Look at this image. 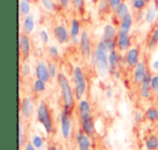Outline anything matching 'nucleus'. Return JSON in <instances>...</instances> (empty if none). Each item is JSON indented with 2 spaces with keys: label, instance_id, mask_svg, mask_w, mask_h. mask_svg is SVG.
Listing matches in <instances>:
<instances>
[{
  "label": "nucleus",
  "instance_id": "obj_41",
  "mask_svg": "<svg viewBox=\"0 0 158 150\" xmlns=\"http://www.w3.org/2000/svg\"><path fill=\"white\" fill-rule=\"evenodd\" d=\"M151 88L154 94L158 93V73H155V74H153V76H152Z\"/></svg>",
  "mask_w": 158,
  "mask_h": 150
},
{
  "label": "nucleus",
  "instance_id": "obj_33",
  "mask_svg": "<svg viewBox=\"0 0 158 150\" xmlns=\"http://www.w3.org/2000/svg\"><path fill=\"white\" fill-rule=\"evenodd\" d=\"M97 7L98 11L101 14H107L110 11V6L108 0H98L97 1Z\"/></svg>",
  "mask_w": 158,
  "mask_h": 150
},
{
  "label": "nucleus",
  "instance_id": "obj_35",
  "mask_svg": "<svg viewBox=\"0 0 158 150\" xmlns=\"http://www.w3.org/2000/svg\"><path fill=\"white\" fill-rule=\"evenodd\" d=\"M149 71L152 73H158V49H155V52L153 53L149 61Z\"/></svg>",
  "mask_w": 158,
  "mask_h": 150
},
{
  "label": "nucleus",
  "instance_id": "obj_46",
  "mask_svg": "<svg viewBox=\"0 0 158 150\" xmlns=\"http://www.w3.org/2000/svg\"><path fill=\"white\" fill-rule=\"evenodd\" d=\"M23 149H24V150H37L33 145H31V141H27L26 145L24 146V148H23Z\"/></svg>",
  "mask_w": 158,
  "mask_h": 150
},
{
  "label": "nucleus",
  "instance_id": "obj_38",
  "mask_svg": "<svg viewBox=\"0 0 158 150\" xmlns=\"http://www.w3.org/2000/svg\"><path fill=\"white\" fill-rule=\"evenodd\" d=\"M40 3L47 12H53L56 9V3L54 0H40Z\"/></svg>",
  "mask_w": 158,
  "mask_h": 150
},
{
  "label": "nucleus",
  "instance_id": "obj_48",
  "mask_svg": "<svg viewBox=\"0 0 158 150\" xmlns=\"http://www.w3.org/2000/svg\"><path fill=\"white\" fill-rule=\"evenodd\" d=\"M152 3H153L156 8H158V0H152Z\"/></svg>",
  "mask_w": 158,
  "mask_h": 150
},
{
  "label": "nucleus",
  "instance_id": "obj_5",
  "mask_svg": "<svg viewBox=\"0 0 158 150\" xmlns=\"http://www.w3.org/2000/svg\"><path fill=\"white\" fill-rule=\"evenodd\" d=\"M60 134L64 140H69L73 136V111L62 109L59 117Z\"/></svg>",
  "mask_w": 158,
  "mask_h": 150
},
{
  "label": "nucleus",
  "instance_id": "obj_11",
  "mask_svg": "<svg viewBox=\"0 0 158 150\" xmlns=\"http://www.w3.org/2000/svg\"><path fill=\"white\" fill-rule=\"evenodd\" d=\"M52 34L54 37L55 42L60 45H65L67 42H70V35L69 31L67 29V27L62 23L55 24L52 29Z\"/></svg>",
  "mask_w": 158,
  "mask_h": 150
},
{
  "label": "nucleus",
  "instance_id": "obj_1",
  "mask_svg": "<svg viewBox=\"0 0 158 150\" xmlns=\"http://www.w3.org/2000/svg\"><path fill=\"white\" fill-rule=\"evenodd\" d=\"M108 53L110 50L106 44L104 42V40L100 39L94 47L91 62L97 74L102 78L108 76L110 73V64H108Z\"/></svg>",
  "mask_w": 158,
  "mask_h": 150
},
{
  "label": "nucleus",
  "instance_id": "obj_29",
  "mask_svg": "<svg viewBox=\"0 0 158 150\" xmlns=\"http://www.w3.org/2000/svg\"><path fill=\"white\" fill-rule=\"evenodd\" d=\"M31 143V145L36 148L37 150H44V146H46V139L39 134H33L31 135V138L29 140Z\"/></svg>",
  "mask_w": 158,
  "mask_h": 150
},
{
  "label": "nucleus",
  "instance_id": "obj_30",
  "mask_svg": "<svg viewBox=\"0 0 158 150\" xmlns=\"http://www.w3.org/2000/svg\"><path fill=\"white\" fill-rule=\"evenodd\" d=\"M18 141H19V147H20L21 149L24 148V146L26 145V143H27L26 135H25V130H24V126H23V122H22V119H21V117H20V120H19Z\"/></svg>",
  "mask_w": 158,
  "mask_h": 150
},
{
  "label": "nucleus",
  "instance_id": "obj_8",
  "mask_svg": "<svg viewBox=\"0 0 158 150\" xmlns=\"http://www.w3.org/2000/svg\"><path fill=\"white\" fill-rule=\"evenodd\" d=\"M19 50L22 61H27L31 55V40L29 35L21 32L19 36Z\"/></svg>",
  "mask_w": 158,
  "mask_h": 150
},
{
  "label": "nucleus",
  "instance_id": "obj_17",
  "mask_svg": "<svg viewBox=\"0 0 158 150\" xmlns=\"http://www.w3.org/2000/svg\"><path fill=\"white\" fill-rule=\"evenodd\" d=\"M116 44H117V50L119 52H123V53L127 52L132 47V39L130 34L118 32L116 37Z\"/></svg>",
  "mask_w": 158,
  "mask_h": 150
},
{
  "label": "nucleus",
  "instance_id": "obj_18",
  "mask_svg": "<svg viewBox=\"0 0 158 150\" xmlns=\"http://www.w3.org/2000/svg\"><path fill=\"white\" fill-rule=\"evenodd\" d=\"M158 19V8H156L153 3H149L145 11L143 12V20L147 25H153Z\"/></svg>",
  "mask_w": 158,
  "mask_h": 150
},
{
  "label": "nucleus",
  "instance_id": "obj_15",
  "mask_svg": "<svg viewBox=\"0 0 158 150\" xmlns=\"http://www.w3.org/2000/svg\"><path fill=\"white\" fill-rule=\"evenodd\" d=\"M126 58V62H127V68H131L133 70L136 66V64L141 61L140 55H141V49L138 46H132L127 52L123 53Z\"/></svg>",
  "mask_w": 158,
  "mask_h": 150
},
{
  "label": "nucleus",
  "instance_id": "obj_21",
  "mask_svg": "<svg viewBox=\"0 0 158 150\" xmlns=\"http://www.w3.org/2000/svg\"><path fill=\"white\" fill-rule=\"evenodd\" d=\"M133 23H134V16L130 12L129 14H127L125 18L120 20V23H119V26H118V32L130 34L132 26H133Z\"/></svg>",
  "mask_w": 158,
  "mask_h": 150
},
{
  "label": "nucleus",
  "instance_id": "obj_2",
  "mask_svg": "<svg viewBox=\"0 0 158 150\" xmlns=\"http://www.w3.org/2000/svg\"><path fill=\"white\" fill-rule=\"evenodd\" d=\"M57 86L60 89V95L63 102V109L73 111L76 107V98H75L74 87L72 86L67 75L60 72L56 77Z\"/></svg>",
  "mask_w": 158,
  "mask_h": 150
},
{
  "label": "nucleus",
  "instance_id": "obj_27",
  "mask_svg": "<svg viewBox=\"0 0 158 150\" xmlns=\"http://www.w3.org/2000/svg\"><path fill=\"white\" fill-rule=\"evenodd\" d=\"M113 12H114V15L116 16L118 20H121V19L125 18L127 14L130 13V7L127 1H123V2L121 3V5H119Z\"/></svg>",
  "mask_w": 158,
  "mask_h": 150
},
{
  "label": "nucleus",
  "instance_id": "obj_19",
  "mask_svg": "<svg viewBox=\"0 0 158 150\" xmlns=\"http://www.w3.org/2000/svg\"><path fill=\"white\" fill-rule=\"evenodd\" d=\"M22 32L27 35H31L36 29V20L34 14H29L22 19Z\"/></svg>",
  "mask_w": 158,
  "mask_h": 150
},
{
  "label": "nucleus",
  "instance_id": "obj_50",
  "mask_svg": "<svg viewBox=\"0 0 158 150\" xmlns=\"http://www.w3.org/2000/svg\"><path fill=\"white\" fill-rule=\"evenodd\" d=\"M155 130H156V133L158 134V123H156V126H155Z\"/></svg>",
  "mask_w": 158,
  "mask_h": 150
},
{
  "label": "nucleus",
  "instance_id": "obj_24",
  "mask_svg": "<svg viewBox=\"0 0 158 150\" xmlns=\"http://www.w3.org/2000/svg\"><path fill=\"white\" fill-rule=\"evenodd\" d=\"M145 120L149 123L156 124L158 123V108L155 106H149L144 111Z\"/></svg>",
  "mask_w": 158,
  "mask_h": 150
},
{
  "label": "nucleus",
  "instance_id": "obj_44",
  "mask_svg": "<svg viewBox=\"0 0 158 150\" xmlns=\"http://www.w3.org/2000/svg\"><path fill=\"white\" fill-rule=\"evenodd\" d=\"M104 95H105V97L106 98H112L113 97V95H114V91H113V88L112 87H110V86H107L105 89H104Z\"/></svg>",
  "mask_w": 158,
  "mask_h": 150
},
{
  "label": "nucleus",
  "instance_id": "obj_36",
  "mask_svg": "<svg viewBox=\"0 0 158 150\" xmlns=\"http://www.w3.org/2000/svg\"><path fill=\"white\" fill-rule=\"evenodd\" d=\"M38 37H39V40L44 46H47L49 45V42H50V34L47 31L44 27H41L39 29V33H38Z\"/></svg>",
  "mask_w": 158,
  "mask_h": 150
},
{
  "label": "nucleus",
  "instance_id": "obj_6",
  "mask_svg": "<svg viewBox=\"0 0 158 150\" xmlns=\"http://www.w3.org/2000/svg\"><path fill=\"white\" fill-rule=\"evenodd\" d=\"M37 102L33 95L25 96L21 99L20 102V117L24 121H28L34 117L36 112Z\"/></svg>",
  "mask_w": 158,
  "mask_h": 150
},
{
  "label": "nucleus",
  "instance_id": "obj_49",
  "mask_svg": "<svg viewBox=\"0 0 158 150\" xmlns=\"http://www.w3.org/2000/svg\"><path fill=\"white\" fill-rule=\"evenodd\" d=\"M123 83H125L126 87H129V83H130L129 80H123Z\"/></svg>",
  "mask_w": 158,
  "mask_h": 150
},
{
  "label": "nucleus",
  "instance_id": "obj_47",
  "mask_svg": "<svg viewBox=\"0 0 158 150\" xmlns=\"http://www.w3.org/2000/svg\"><path fill=\"white\" fill-rule=\"evenodd\" d=\"M47 150H59V146L55 143H50L47 148Z\"/></svg>",
  "mask_w": 158,
  "mask_h": 150
},
{
  "label": "nucleus",
  "instance_id": "obj_45",
  "mask_svg": "<svg viewBox=\"0 0 158 150\" xmlns=\"http://www.w3.org/2000/svg\"><path fill=\"white\" fill-rule=\"evenodd\" d=\"M110 74L112 75V76H113L114 78L118 80V78H120V76H121V71H120V68H117V70L112 71V72H110Z\"/></svg>",
  "mask_w": 158,
  "mask_h": 150
},
{
  "label": "nucleus",
  "instance_id": "obj_28",
  "mask_svg": "<svg viewBox=\"0 0 158 150\" xmlns=\"http://www.w3.org/2000/svg\"><path fill=\"white\" fill-rule=\"evenodd\" d=\"M19 12L21 16H26L31 13V0H20L19 2Z\"/></svg>",
  "mask_w": 158,
  "mask_h": 150
},
{
  "label": "nucleus",
  "instance_id": "obj_14",
  "mask_svg": "<svg viewBox=\"0 0 158 150\" xmlns=\"http://www.w3.org/2000/svg\"><path fill=\"white\" fill-rule=\"evenodd\" d=\"M34 73H35V78L44 81V82H46L47 84L51 81L50 74H49L48 62H47L46 60L41 59V60H38V61L36 62Z\"/></svg>",
  "mask_w": 158,
  "mask_h": 150
},
{
  "label": "nucleus",
  "instance_id": "obj_52",
  "mask_svg": "<svg viewBox=\"0 0 158 150\" xmlns=\"http://www.w3.org/2000/svg\"><path fill=\"white\" fill-rule=\"evenodd\" d=\"M145 1H146V2H147V3H148V5H149V3H151V1H152V0H145Z\"/></svg>",
  "mask_w": 158,
  "mask_h": 150
},
{
  "label": "nucleus",
  "instance_id": "obj_37",
  "mask_svg": "<svg viewBox=\"0 0 158 150\" xmlns=\"http://www.w3.org/2000/svg\"><path fill=\"white\" fill-rule=\"evenodd\" d=\"M31 71H33V68H31V63L27 61H22V63H21V75L24 77H28L31 75Z\"/></svg>",
  "mask_w": 158,
  "mask_h": 150
},
{
  "label": "nucleus",
  "instance_id": "obj_26",
  "mask_svg": "<svg viewBox=\"0 0 158 150\" xmlns=\"http://www.w3.org/2000/svg\"><path fill=\"white\" fill-rule=\"evenodd\" d=\"M31 91L35 95H41V94L46 93L47 90V83L44 82L41 80H38V78H35L31 82Z\"/></svg>",
  "mask_w": 158,
  "mask_h": 150
},
{
  "label": "nucleus",
  "instance_id": "obj_34",
  "mask_svg": "<svg viewBox=\"0 0 158 150\" xmlns=\"http://www.w3.org/2000/svg\"><path fill=\"white\" fill-rule=\"evenodd\" d=\"M47 52H48V55L51 59V61H56V60L60 59V50L55 45H49Z\"/></svg>",
  "mask_w": 158,
  "mask_h": 150
},
{
  "label": "nucleus",
  "instance_id": "obj_25",
  "mask_svg": "<svg viewBox=\"0 0 158 150\" xmlns=\"http://www.w3.org/2000/svg\"><path fill=\"white\" fill-rule=\"evenodd\" d=\"M119 55H120V53L117 49L110 51V53H108V64H110V72L120 68L119 66Z\"/></svg>",
  "mask_w": 158,
  "mask_h": 150
},
{
  "label": "nucleus",
  "instance_id": "obj_42",
  "mask_svg": "<svg viewBox=\"0 0 158 150\" xmlns=\"http://www.w3.org/2000/svg\"><path fill=\"white\" fill-rule=\"evenodd\" d=\"M110 1V9L114 11L115 9H116L117 7H118L119 5H121V3L125 1V0H108Z\"/></svg>",
  "mask_w": 158,
  "mask_h": 150
},
{
  "label": "nucleus",
  "instance_id": "obj_10",
  "mask_svg": "<svg viewBox=\"0 0 158 150\" xmlns=\"http://www.w3.org/2000/svg\"><path fill=\"white\" fill-rule=\"evenodd\" d=\"M74 138L78 150H93L92 137L85 134L80 128L75 132Z\"/></svg>",
  "mask_w": 158,
  "mask_h": 150
},
{
  "label": "nucleus",
  "instance_id": "obj_7",
  "mask_svg": "<svg viewBox=\"0 0 158 150\" xmlns=\"http://www.w3.org/2000/svg\"><path fill=\"white\" fill-rule=\"evenodd\" d=\"M78 47H79V51H80L82 57L87 60H91L94 49L92 48V42H91L90 34H89L88 29H82Z\"/></svg>",
  "mask_w": 158,
  "mask_h": 150
},
{
  "label": "nucleus",
  "instance_id": "obj_12",
  "mask_svg": "<svg viewBox=\"0 0 158 150\" xmlns=\"http://www.w3.org/2000/svg\"><path fill=\"white\" fill-rule=\"evenodd\" d=\"M81 21L78 18L74 16L70 20V25H69V35H70V42L73 46L78 47L79 42H80V35H81Z\"/></svg>",
  "mask_w": 158,
  "mask_h": 150
},
{
  "label": "nucleus",
  "instance_id": "obj_43",
  "mask_svg": "<svg viewBox=\"0 0 158 150\" xmlns=\"http://www.w3.org/2000/svg\"><path fill=\"white\" fill-rule=\"evenodd\" d=\"M72 0H57V3L62 9H68Z\"/></svg>",
  "mask_w": 158,
  "mask_h": 150
},
{
  "label": "nucleus",
  "instance_id": "obj_39",
  "mask_svg": "<svg viewBox=\"0 0 158 150\" xmlns=\"http://www.w3.org/2000/svg\"><path fill=\"white\" fill-rule=\"evenodd\" d=\"M48 68H49V74H50L51 80L52 78H56L59 75V68H57V64L55 61H49L48 62Z\"/></svg>",
  "mask_w": 158,
  "mask_h": 150
},
{
  "label": "nucleus",
  "instance_id": "obj_9",
  "mask_svg": "<svg viewBox=\"0 0 158 150\" xmlns=\"http://www.w3.org/2000/svg\"><path fill=\"white\" fill-rule=\"evenodd\" d=\"M79 117V124H80V130L87 134L88 136L93 137L95 135V123L93 119L92 113L88 114L78 115Z\"/></svg>",
  "mask_w": 158,
  "mask_h": 150
},
{
  "label": "nucleus",
  "instance_id": "obj_20",
  "mask_svg": "<svg viewBox=\"0 0 158 150\" xmlns=\"http://www.w3.org/2000/svg\"><path fill=\"white\" fill-rule=\"evenodd\" d=\"M117 34H118V27L115 26L113 23H106L103 26L101 39H103L104 42L114 40V39H116Z\"/></svg>",
  "mask_w": 158,
  "mask_h": 150
},
{
  "label": "nucleus",
  "instance_id": "obj_51",
  "mask_svg": "<svg viewBox=\"0 0 158 150\" xmlns=\"http://www.w3.org/2000/svg\"><path fill=\"white\" fill-rule=\"evenodd\" d=\"M155 100H156V102L158 104V93L156 94V96H155Z\"/></svg>",
  "mask_w": 158,
  "mask_h": 150
},
{
  "label": "nucleus",
  "instance_id": "obj_31",
  "mask_svg": "<svg viewBox=\"0 0 158 150\" xmlns=\"http://www.w3.org/2000/svg\"><path fill=\"white\" fill-rule=\"evenodd\" d=\"M70 6L79 15H82L86 11V0H72Z\"/></svg>",
  "mask_w": 158,
  "mask_h": 150
},
{
  "label": "nucleus",
  "instance_id": "obj_40",
  "mask_svg": "<svg viewBox=\"0 0 158 150\" xmlns=\"http://www.w3.org/2000/svg\"><path fill=\"white\" fill-rule=\"evenodd\" d=\"M132 119H133L134 124L139 125V124L142 123L143 120H145L144 112H142L141 110H135V111L133 112V117H132Z\"/></svg>",
  "mask_w": 158,
  "mask_h": 150
},
{
  "label": "nucleus",
  "instance_id": "obj_22",
  "mask_svg": "<svg viewBox=\"0 0 158 150\" xmlns=\"http://www.w3.org/2000/svg\"><path fill=\"white\" fill-rule=\"evenodd\" d=\"M145 150H158V134L151 133L145 137L143 141Z\"/></svg>",
  "mask_w": 158,
  "mask_h": 150
},
{
  "label": "nucleus",
  "instance_id": "obj_16",
  "mask_svg": "<svg viewBox=\"0 0 158 150\" xmlns=\"http://www.w3.org/2000/svg\"><path fill=\"white\" fill-rule=\"evenodd\" d=\"M147 71H148V68L146 66V63L143 60H141L136 64L135 68L132 70V82H133L134 85H140L143 82Z\"/></svg>",
  "mask_w": 158,
  "mask_h": 150
},
{
  "label": "nucleus",
  "instance_id": "obj_13",
  "mask_svg": "<svg viewBox=\"0 0 158 150\" xmlns=\"http://www.w3.org/2000/svg\"><path fill=\"white\" fill-rule=\"evenodd\" d=\"M152 76H153V74H152V72L148 70L146 73V75H145L144 80H143V82L139 85V95H140L141 99L145 100V101L151 99L152 94H153L152 88H151Z\"/></svg>",
  "mask_w": 158,
  "mask_h": 150
},
{
  "label": "nucleus",
  "instance_id": "obj_4",
  "mask_svg": "<svg viewBox=\"0 0 158 150\" xmlns=\"http://www.w3.org/2000/svg\"><path fill=\"white\" fill-rule=\"evenodd\" d=\"M72 83L74 87L75 98L80 100L85 98L86 93L88 90V80L86 73L80 65H74L72 68Z\"/></svg>",
  "mask_w": 158,
  "mask_h": 150
},
{
  "label": "nucleus",
  "instance_id": "obj_32",
  "mask_svg": "<svg viewBox=\"0 0 158 150\" xmlns=\"http://www.w3.org/2000/svg\"><path fill=\"white\" fill-rule=\"evenodd\" d=\"M131 8L135 12L140 13V12H144L145 9L147 8L148 3L145 1V0H131Z\"/></svg>",
  "mask_w": 158,
  "mask_h": 150
},
{
  "label": "nucleus",
  "instance_id": "obj_3",
  "mask_svg": "<svg viewBox=\"0 0 158 150\" xmlns=\"http://www.w3.org/2000/svg\"><path fill=\"white\" fill-rule=\"evenodd\" d=\"M36 120L44 130L47 136H51L54 133V121H53L52 112L49 108V104L42 99L37 102Z\"/></svg>",
  "mask_w": 158,
  "mask_h": 150
},
{
  "label": "nucleus",
  "instance_id": "obj_23",
  "mask_svg": "<svg viewBox=\"0 0 158 150\" xmlns=\"http://www.w3.org/2000/svg\"><path fill=\"white\" fill-rule=\"evenodd\" d=\"M158 47V26H154L148 35L146 40V48L149 51H153L157 49Z\"/></svg>",
  "mask_w": 158,
  "mask_h": 150
}]
</instances>
